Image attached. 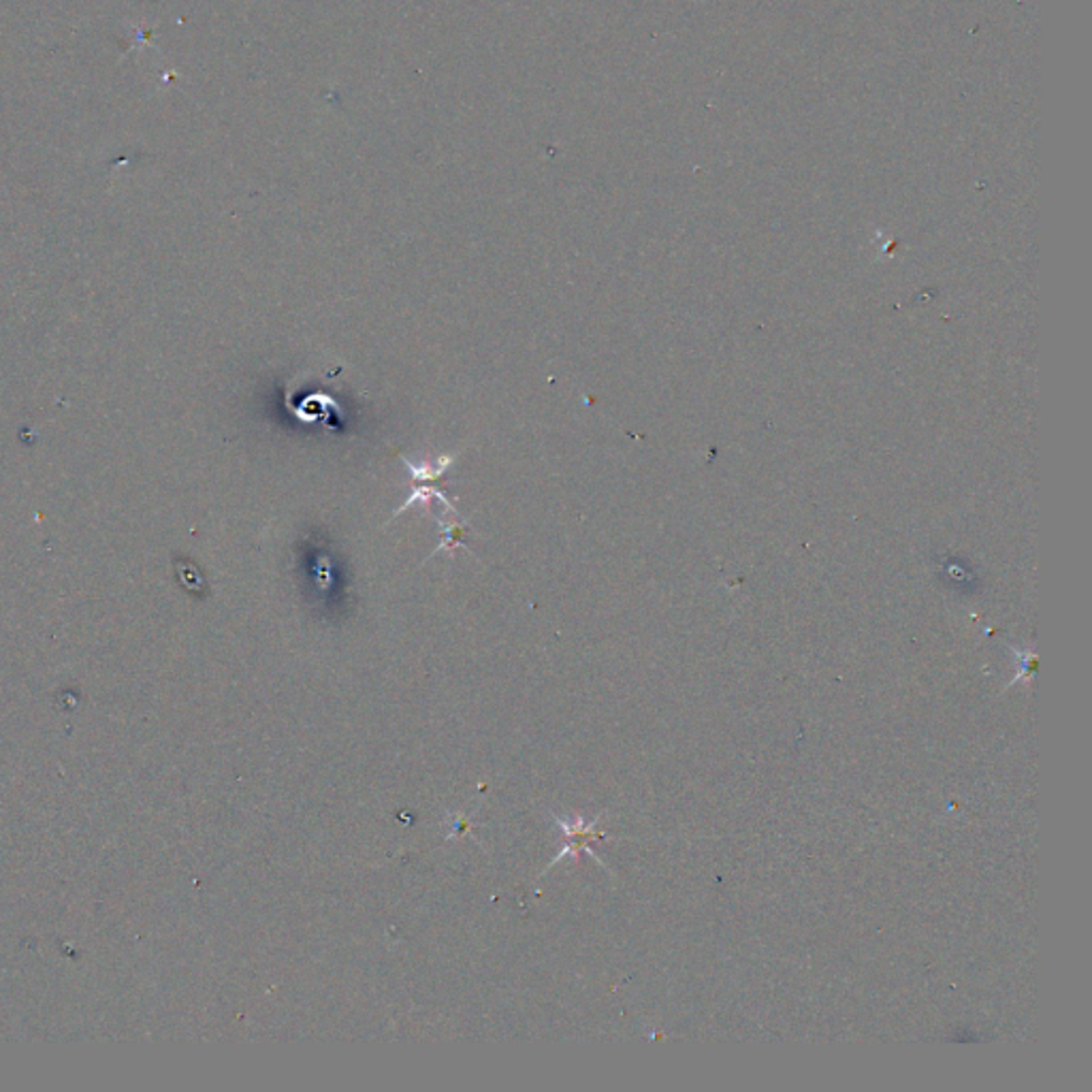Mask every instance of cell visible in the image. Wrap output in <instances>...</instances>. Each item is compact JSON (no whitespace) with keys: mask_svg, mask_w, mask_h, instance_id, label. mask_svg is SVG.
I'll return each mask as SVG.
<instances>
[{"mask_svg":"<svg viewBox=\"0 0 1092 1092\" xmlns=\"http://www.w3.org/2000/svg\"><path fill=\"white\" fill-rule=\"evenodd\" d=\"M453 517H457V515H450V521L446 524V521L437 515L436 519L437 524H439V531H442V542L437 544L436 549H434V553H432L430 557H434L436 553L444 551V549H448V551H450V555H453L457 547H463V549H468V551H470V547L463 542V536H466V531H468V525L459 524V521H453Z\"/></svg>","mask_w":1092,"mask_h":1092,"instance_id":"cell-2","label":"cell"},{"mask_svg":"<svg viewBox=\"0 0 1092 1092\" xmlns=\"http://www.w3.org/2000/svg\"><path fill=\"white\" fill-rule=\"evenodd\" d=\"M432 500H439L446 508H453V506H450V502H448V497H446L439 489H436V486H425L423 482L412 484V495L406 500V504H401V506L395 510L394 519H397L401 513H406V510L414 508V506H423V508H427Z\"/></svg>","mask_w":1092,"mask_h":1092,"instance_id":"cell-3","label":"cell"},{"mask_svg":"<svg viewBox=\"0 0 1092 1092\" xmlns=\"http://www.w3.org/2000/svg\"><path fill=\"white\" fill-rule=\"evenodd\" d=\"M457 455H442V457H434V459H423L419 463H412L408 457H401V461L406 463L410 477H412V484L416 482H427L436 481L439 479L453 463H455Z\"/></svg>","mask_w":1092,"mask_h":1092,"instance_id":"cell-1","label":"cell"}]
</instances>
